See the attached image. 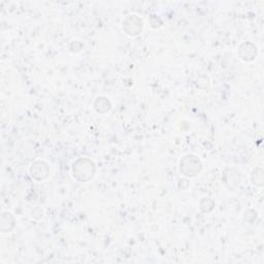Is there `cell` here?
<instances>
[{
  "instance_id": "10",
  "label": "cell",
  "mask_w": 264,
  "mask_h": 264,
  "mask_svg": "<svg viewBox=\"0 0 264 264\" xmlns=\"http://www.w3.org/2000/svg\"><path fill=\"white\" fill-rule=\"evenodd\" d=\"M215 207V203L212 199L210 198H203L200 201V210L205 213H209L211 212Z\"/></svg>"
},
{
  "instance_id": "11",
  "label": "cell",
  "mask_w": 264,
  "mask_h": 264,
  "mask_svg": "<svg viewBox=\"0 0 264 264\" xmlns=\"http://www.w3.org/2000/svg\"><path fill=\"white\" fill-rule=\"evenodd\" d=\"M32 217H33L34 219H37V220L43 218V217H44V211H43L40 207L34 208V209L32 210Z\"/></svg>"
},
{
  "instance_id": "3",
  "label": "cell",
  "mask_w": 264,
  "mask_h": 264,
  "mask_svg": "<svg viewBox=\"0 0 264 264\" xmlns=\"http://www.w3.org/2000/svg\"><path fill=\"white\" fill-rule=\"evenodd\" d=\"M122 28L129 37H136L142 30V21L136 15H129L124 19Z\"/></svg>"
},
{
  "instance_id": "5",
  "label": "cell",
  "mask_w": 264,
  "mask_h": 264,
  "mask_svg": "<svg viewBox=\"0 0 264 264\" xmlns=\"http://www.w3.org/2000/svg\"><path fill=\"white\" fill-rule=\"evenodd\" d=\"M241 173L235 169H226L223 174V182L230 191H234L241 185Z\"/></svg>"
},
{
  "instance_id": "2",
  "label": "cell",
  "mask_w": 264,
  "mask_h": 264,
  "mask_svg": "<svg viewBox=\"0 0 264 264\" xmlns=\"http://www.w3.org/2000/svg\"><path fill=\"white\" fill-rule=\"evenodd\" d=\"M202 170L201 161L195 155H186L179 162V172L188 177H194Z\"/></svg>"
},
{
  "instance_id": "4",
  "label": "cell",
  "mask_w": 264,
  "mask_h": 264,
  "mask_svg": "<svg viewBox=\"0 0 264 264\" xmlns=\"http://www.w3.org/2000/svg\"><path fill=\"white\" fill-rule=\"evenodd\" d=\"M30 175L35 181H44L50 176V167L44 161L39 160L34 162L30 167Z\"/></svg>"
},
{
  "instance_id": "6",
  "label": "cell",
  "mask_w": 264,
  "mask_h": 264,
  "mask_svg": "<svg viewBox=\"0 0 264 264\" xmlns=\"http://www.w3.org/2000/svg\"><path fill=\"white\" fill-rule=\"evenodd\" d=\"M257 56V46L249 42L242 44L238 47V57L245 62H251Z\"/></svg>"
},
{
  "instance_id": "8",
  "label": "cell",
  "mask_w": 264,
  "mask_h": 264,
  "mask_svg": "<svg viewBox=\"0 0 264 264\" xmlns=\"http://www.w3.org/2000/svg\"><path fill=\"white\" fill-rule=\"evenodd\" d=\"M94 107L97 113L99 114H106L109 113L112 109V103L106 97H97L94 102Z\"/></svg>"
},
{
  "instance_id": "9",
  "label": "cell",
  "mask_w": 264,
  "mask_h": 264,
  "mask_svg": "<svg viewBox=\"0 0 264 264\" xmlns=\"http://www.w3.org/2000/svg\"><path fill=\"white\" fill-rule=\"evenodd\" d=\"M251 181L253 183V185L257 187H262L264 184V174L263 170L260 167H257L251 174Z\"/></svg>"
},
{
  "instance_id": "7",
  "label": "cell",
  "mask_w": 264,
  "mask_h": 264,
  "mask_svg": "<svg viewBox=\"0 0 264 264\" xmlns=\"http://www.w3.org/2000/svg\"><path fill=\"white\" fill-rule=\"evenodd\" d=\"M16 226V219L13 214L9 212H3L0 217V230L3 233L10 232Z\"/></svg>"
},
{
  "instance_id": "1",
  "label": "cell",
  "mask_w": 264,
  "mask_h": 264,
  "mask_svg": "<svg viewBox=\"0 0 264 264\" xmlns=\"http://www.w3.org/2000/svg\"><path fill=\"white\" fill-rule=\"evenodd\" d=\"M73 176L81 183H87L94 177L96 169L93 161L88 158H80L73 165Z\"/></svg>"
}]
</instances>
